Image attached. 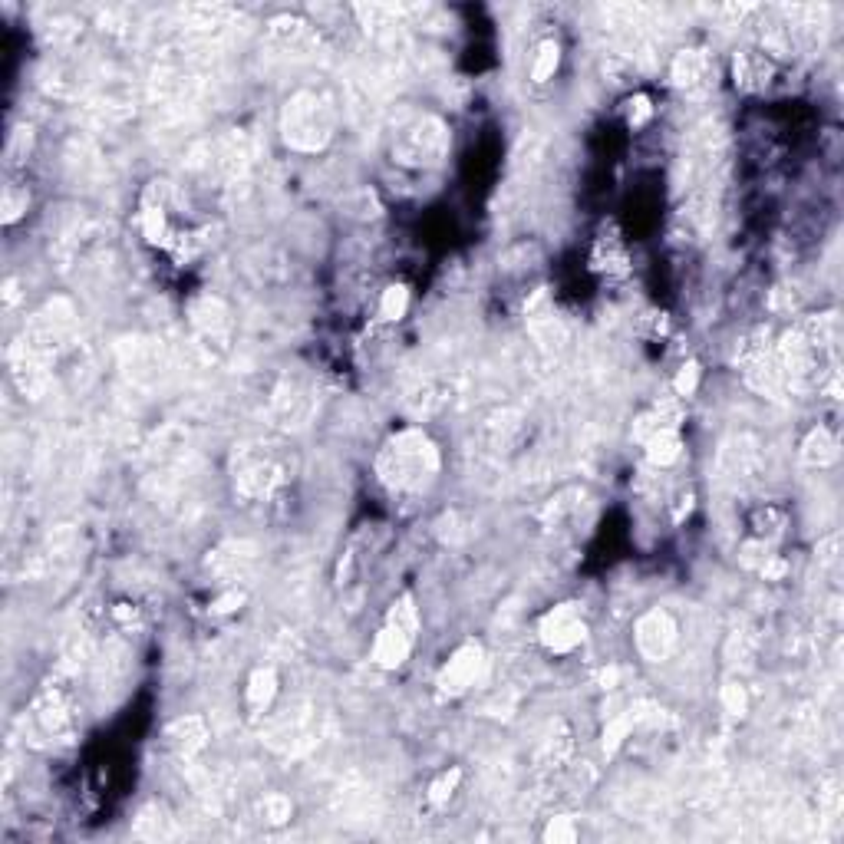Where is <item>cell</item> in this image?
Segmentation results:
<instances>
[{
    "instance_id": "10",
    "label": "cell",
    "mask_w": 844,
    "mask_h": 844,
    "mask_svg": "<svg viewBox=\"0 0 844 844\" xmlns=\"http://www.w3.org/2000/svg\"><path fill=\"white\" fill-rule=\"evenodd\" d=\"M670 80L680 93L699 96L716 83V66L706 50H680L670 66Z\"/></svg>"
},
{
    "instance_id": "1",
    "label": "cell",
    "mask_w": 844,
    "mask_h": 844,
    "mask_svg": "<svg viewBox=\"0 0 844 844\" xmlns=\"http://www.w3.org/2000/svg\"><path fill=\"white\" fill-rule=\"evenodd\" d=\"M775 357L788 393L838 390V320L828 314L795 324L775 343Z\"/></svg>"
},
{
    "instance_id": "24",
    "label": "cell",
    "mask_w": 844,
    "mask_h": 844,
    "mask_svg": "<svg viewBox=\"0 0 844 844\" xmlns=\"http://www.w3.org/2000/svg\"><path fill=\"white\" fill-rule=\"evenodd\" d=\"M558 66H561V47L554 40H544L541 47H538V57H535V66H531V80L535 83H548L554 73H558Z\"/></svg>"
},
{
    "instance_id": "18",
    "label": "cell",
    "mask_w": 844,
    "mask_h": 844,
    "mask_svg": "<svg viewBox=\"0 0 844 844\" xmlns=\"http://www.w3.org/2000/svg\"><path fill=\"white\" fill-rule=\"evenodd\" d=\"M271 37L277 43H284L287 50H310V47H317V33L314 27L307 24V20L301 17H274L271 24Z\"/></svg>"
},
{
    "instance_id": "12",
    "label": "cell",
    "mask_w": 844,
    "mask_h": 844,
    "mask_svg": "<svg viewBox=\"0 0 844 844\" xmlns=\"http://www.w3.org/2000/svg\"><path fill=\"white\" fill-rule=\"evenodd\" d=\"M254 564V544L248 541H225L221 548L208 554V571L221 577V584L235 587L238 577H244Z\"/></svg>"
},
{
    "instance_id": "21",
    "label": "cell",
    "mask_w": 844,
    "mask_h": 844,
    "mask_svg": "<svg viewBox=\"0 0 844 844\" xmlns=\"http://www.w3.org/2000/svg\"><path fill=\"white\" fill-rule=\"evenodd\" d=\"M640 723V713H620V716H614L610 719V723L604 726V752L607 755H617V749L624 746V742L630 739V732H633V726Z\"/></svg>"
},
{
    "instance_id": "20",
    "label": "cell",
    "mask_w": 844,
    "mask_h": 844,
    "mask_svg": "<svg viewBox=\"0 0 844 844\" xmlns=\"http://www.w3.org/2000/svg\"><path fill=\"white\" fill-rule=\"evenodd\" d=\"M462 782V769L459 765H452V769H442L436 779L429 782L426 788V798H429V805L432 808H442V805H449V798L455 795V788H459Z\"/></svg>"
},
{
    "instance_id": "23",
    "label": "cell",
    "mask_w": 844,
    "mask_h": 844,
    "mask_svg": "<svg viewBox=\"0 0 844 844\" xmlns=\"http://www.w3.org/2000/svg\"><path fill=\"white\" fill-rule=\"evenodd\" d=\"M142 231L152 244H169V215H165L162 202H146L142 208Z\"/></svg>"
},
{
    "instance_id": "32",
    "label": "cell",
    "mask_w": 844,
    "mask_h": 844,
    "mask_svg": "<svg viewBox=\"0 0 844 844\" xmlns=\"http://www.w3.org/2000/svg\"><path fill=\"white\" fill-rule=\"evenodd\" d=\"M739 558H742V564H746V568L759 571L762 564L772 558V554H769V541H759V538H755V541H749V544H742V554H739Z\"/></svg>"
},
{
    "instance_id": "14",
    "label": "cell",
    "mask_w": 844,
    "mask_h": 844,
    "mask_svg": "<svg viewBox=\"0 0 844 844\" xmlns=\"http://www.w3.org/2000/svg\"><path fill=\"white\" fill-rule=\"evenodd\" d=\"M772 73H775V66L762 50H742V53H736V60H732V80H736L739 90H746V93L765 90V86L772 83Z\"/></svg>"
},
{
    "instance_id": "29",
    "label": "cell",
    "mask_w": 844,
    "mask_h": 844,
    "mask_svg": "<svg viewBox=\"0 0 844 844\" xmlns=\"http://www.w3.org/2000/svg\"><path fill=\"white\" fill-rule=\"evenodd\" d=\"M696 386H699V363L690 360V363H683L680 366V373H676V380H673V393L686 399V396H693L696 393Z\"/></svg>"
},
{
    "instance_id": "11",
    "label": "cell",
    "mask_w": 844,
    "mask_h": 844,
    "mask_svg": "<svg viewBox=\"0 0 844 844\" xmlns=\"http://www.w3.org/2000/svg\"><path fill=\"white\" fill-rule=\"evenodd\" d=\"M192 327L202 340V347H215L225 350L228 337H231V317L228 307L218 301V297H198L192 304Z\"/></svg>"
},
{
    "instance_id": "15",
    "label": "cell",
    "mask_w": 844,
    "mask_h": 844,
    "mask_svg": "<svg viewBox=\"0 0 844 844\" xmlns=\"http://www.w3.org/2000/svg\"><path fill=\"white\" fill-rule=\"evenodd\" d=\"M208 723L202 716H182L165 729V746L175 749L179 755H195L208 746Z\"/></svg>"
},
{
    "instance_id": "31",
    "label": "cell",
    "mask_w": 844,
    "mask_h": 844,
    "mask_svg": "<svg viewBox=\"0 0 844 844\" xmlns=\"http://www.w3.org/2000/svg\"><path fill=\"white\" fill-rule=\"evenodd\" d=\"M723 706L729 716H746L749 709V696H746V686L739 683H726L723 686Z\"/></svg>"
},
{
    "instance_id": "8",
    "label": "cell",
    "mask_w": 844,
    "mask_h": 844,
    "mask_svg": "<svg viewBox=\"0 0 844 844\" xmlns=\"http://www.w3.org/2000/svg\"><path fill=\"white\" fill-rule=\"evenodd\" d=\"M488 670V657H485V647L482 643H462L459 650L452 653V657L446 660V666L439 670L436 676V686H439V696H465L472 690V686H479L482 683V676Z\"/></svg>"
},
{
    "instance_id": "22",
    "label": "cell",
    "mask_w": 844,
    "mask_h": 844,
    "mask_svg": "<svg viewBox=\"0 0 844 844\" xmlns=\"http://www.w3.org/2000/svg\"><path fill=\"white\" fill-rule=\"evenodd\" d=\"M568 755H571V732H558V736H551L544 739V746L538 752V765L541 769H558V765L568 762Z\"/></svg>"
},
{
    "instance_id": "4",
    "label": "cell",
    "mask_w": 844,
    "mask_h": 844,
    "mask_svg": "<svg viewBox=\"0 0 844 844\" xmlns=\"http://www.w3.org/2000/svg\"><path fill=\"white\" fill-rule=\"evenodd\" d=\"M390 149L406 169H439L449 155V129L436 116H409L393 129Z\"/></svg>"
},
{
    "instance_id": "28",
    "label": "cell",
    "mask_w": 844,
    "mask_h": 844,
    "mask_svg": "<svg viewBox=\"0 0 844 844\" xmlns=\"http://www.w3.org/2000/svg\"><path fill=\"white\" fill-rule=\"evenodd\" d=\"M291 812H294V805L287 802L284 795H268L261 802V815H264L268 825H284V821L291 818Z\"/></svg>"
},
{
    "instance_id": "9",
    "label": "cell",
    "mask_w": 844,
    "mask_h": 844,
    "mask_svg": "<svg viewBox=\"0 0 844 844\" xmlns=\"http://www.w3.org/2000/svg\"><path fill=\"white\" fill-rule=\"evenodd\" d=\"M587 624L581 614V604L564 601L558 607H551L548 614L538 620V640L548 653H571L584 643Z\"/></svg>"
},
{
    "instance_id": "33",
    "label": "cell",
    "mask_w": 844,
    "mask_h": 844,
    "mask_svg": "<svg viewBox=\"0 0 844 844\" xmlns=\"http://www.w3.org/2000/svg\"><path fill=\"white\" fill-rule=\"evenodd\" d=\"M653 116V106H650V96H633L630 99V126L637 129V126H643V122H647Z\"/></svg>"
},
{
    "instance_id": "30",
    "label": "cell",
    "mask_w": 844,
    "mask_h": 844,
    "mask_svg": "<svg viewBox=\"0 0 844 844\" xmlns=\"http://www.w3.org/2000/svg\"><path fill=\"white\" fill-rule=\"evenodd\" d=\"M248 601V594L241 591V587H225L215 601H211V614H235V610H241V604Z\"/></svg>"
},
{
    "instance_id": "34",
    "label": "cell",
    "mask_w": 844,
    "mask_h": 844,
    "mask_svg": "<svg viewBox=\"0 0 844 844\" xmlns=\"http://www.w3.org/2000/svg\"><path fill=\"white\" fill-rule=\"evenodd\" d=\"M617 680H620V670H617V666H607V670H601V686H604V690H614Z\"/></svg>"
},
{
    "instance_id": "2",
    "label": "cell",
    "mask_w": 844,
    "mask_h": 844,
    "mask_svg": "<svg viewBox=\"0 0 844 844\" xmlns=\"http://www.w3.org/2000/svg\"><path fill=\"white\" fill-rule=\"evenodd\" d=\"M439 469V446L422 429H399L396 436L383 442L380 455H376V475L386 485V492L399 498L426 495L436 485Z\"/></svg>"
},
{
    "instance_id": "26",
    "label": "cell",
    "mask_w": 844,
    "mask_h": 844,
    "mask_svg": "<svg viewBox=\"0 0 844 844\" xmlns=\"http://www.w3.org/2000/svg\"><path fill=\"white\" fill-rule=\"evenodd\" d=\"M577 825H574V818L571 815H558V818H551L548 825H544V841L548 844H574L577 841Z\"/></svg>"
},
{
    "instance_id": "6",
    "label": "cell",
    "mask_w": 844,
    "mask_h": 844,
    "mask_svg": "<svg viewBox=\"0 0 844 844\" xmlns=\"http://www.w3.org/2000/svg\"><path fill=\"white\" fill-rule=\"evenodd\" d=\"M416 633H419V607L413 601V594H399L390 604V610H386L383 627L373 640V663L380 670H399L409 660V653H413Z\"/></svg>"
},
{
    "instance_id": "17",
    "label": "cell",
    "mask_w": 844,
    "mask_h": 844,
    "mask_svg": "<svg viewBox=\"0 0 844 844\" xmlns=\"http://www.w3.org/2000/svg\"><path fill=\"white\" fill-rule=\"evenodd\" d=\"M277 690H281V680H277V670L274 666H258L251 676H248V709L254 716H261L264 709H271V703L277 699Z\"/></svg>"
},
{
    "instance_id": "19",
    "label": "cell",
    "mask_w": 844,
    "mask_h": 844,
    "mask_svg": "<svg viewBox=\"0 0 844 844\" xmlns=\"http://www.w3.org/2000/svg\"><path fill=\"white\" fill-rule=\"evenodd\" d=\"M643 449H647L650 465L666 469V465H673L683 455V436H680V429H660L643 442Z\"/></svg>"
},
{
    "instance_id": "5",
    "label": "cell",
    "mask_w": 844,
    "mask_h": 844,
    "mask_svg": "<svg viewBox=\"0 0 844 844\" xmlns=\"http://www.w3.org/2000/svg\"><path fill=\"white\" fill-rule=\"evenodd\" d=\"M291 479V459L277 446H244L235 452V488L244 498H271Z\"/></svg>"
},
{
    "instance_id": "16",
    "label": "cell",
    "mask_w": 844,
    "mask_h": 844,
    "mask_svg": "<svg viewBox=\"0 0 844 844\" xmlns=\"http://www.w3.org/2000/svg\"><path fill=\"white\" fill-rule=\"evenodd\" d=\"M841 455V442L831 429L818 426L805 436L802 442V462L812 465V469H828V465H835Z\"/></svg>"
},
{
    "instance_id": "7",
    "label": "cell",
    "mask_w": 844,
    "mask_h": 844,
    "mask_svg": "<svg viewBox=\"0 0 844 844\" xmlns=\"http://www.w3.org/2000/svg\"><path fill=\"white\" fill-rule=\"evenodd\" d=\"M633 643H637V653L643 660L663 663L673 657L676 643H680V624L670 610L653 607L633 624Z\"/></svg>"
},
{
    "instance_id": "13",
    "label": "cell",
    "mask_w": 844,
    "mask_h": 844,
    "mask_svg": "<svg viewBox=\"0 0 844 844\" xmlns=\"http://www.w3.org/2000/svg\"><path fill=\"white\" fill-rule=\"evenodd\" d=\"M314 406H317L314 393L304 390L297 380H284V386L277 390V399H274V413L281 419V426H287V429L304 426L310 413H314Z\"/></svg>"
},
{
    "instance_id": "3",
    "label": "cell",
    "mask_w": 844,
    "mask_h": 844,
    "mask_svg": "<svg viewBox=\"0 0 844 844\" xmlns=\"http://www.w3.org/2000/svg\"><path fill=\"white\" fill-rule=\"evenodd\" d=\"M337 132V109L320 90H297L281 109V139L294 152H324Z\"/></svg>"
},
{
    "instance_id": "27",
    "label": "cell",
    "mask_w": 844,
    "mask_h": 844,
    "mask_svg": "<svg viewBox=\"0 0 844 844\" xmlns=\"http://www.w3.org/2000/svg\"><path fill=\"white\" fill-rule=\"evenodd\" d=\"M30 205V195H27V188H17V185H7L4 188V205H0V211H4V225H14V221L24 215Z\"/></svg>"
},
{
    "instance_id": "25",
    "label": "cell",
    "mask_w": 844,
    "mask_h": 844,
    "mask_svg": "<svg viewBox=\"0 0 844 844\" xmlns=\"http://www.w3.org/2000/svg\"><path fill=\"white\" fill-rule=\"evenodd\" d=\"M409 310V287L406 284H390L380 297V317L383 320H399Z\"/></svg>"
}]
</instances>
